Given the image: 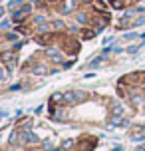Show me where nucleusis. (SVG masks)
<instances>
[{
	"mask_svg": "<svg viewBox=\"0 0 145 151\" xmlns=\"http://www.w3.org/2000/svg\"><path fill=\"white\" fill-rule=\"evenodd\" d=\"M30 4H26V6H22V10H18V12H14V14H12V20H14V22H22L24 18H26V16L30 14Z\"/></svg>",
	"mask_w": 145,
	"mask_h": 151,
	"instance_id": "1",
	"label": "nucleus"
},
{
	"mask_svg": "<svg viewBox=\"0 0 145 151\" xmlns=\"http://www.w3.org/2000/svg\"><path fill=\"white\" fill-rule=\"evenodd\" d=\"M82 98H84L82 91H68V93H64V101H68V104H74L76 99H82Z\"/></svg>",
	"mask_w": 145,
	"mask_h": 151,
	"instance_id": "2",
	"label": "nucleus"
},
{
	"mask_svg": "<svg viewBox=\"0 0 145 151\" xmlns=\"http://www.w3.org/2000/svg\"><path fill=\"white\" fill-rule=\"evenodd\" d=\"M106 62H107V52H106V54H101V56H98L95 60H92V62H90V68H92V70H95V68H99L101 64H106Z\"/></svg>",
	"mask_w": 145,
	"mask_h": 151,
	"instance_id": "3",
	"label": "nucleus"
},
{
	"mask_svg": "<svg viewBox=\"0 0 145 151\" xmlns=\"http://www.w3.org/2000/svg\"><path fill=\"white\" fill-rule=\"evenodd\" d=\"M93 6H95V10H99V12H106V6H103V2H99V0H93Z\"/></svg>",
	"mask_w": 145,
	"mask_h": 151,
	"instance_id": "4",
	"label": "nucleus"
},
{
	"mask_svg": "<svg viewBox=\"0 0 145 151\" xmlns=\"http://www.w3.org/2000/svg\"><path fill=\"white\" fill-rule=\"evenodd\" d=\"M24 139H26V141H32V143H34V141H38V137H36V135H28V133L24 135Z\"/></svg>",
	"mask_w": 145,
	"mask_h": 151,
	"instance_id": "5",
	"label": "nucleus"
},
{
	"mask_svg": "<svg viewBox=\"0 0 145 151\" xmlns=\"http://www.w3.org/2000/svg\"><path fill=\"white\" fill-rule=\"evenodd\" d=\"M111 6H113V8H121L123 2H121V0H111Z\"/></svg>",
	"mask_w": 145,
	"mask_h": 151,
	"instance_id": "6",
	"label": "nucleus"
},
{
	"mask_svg": "<svg viewBox=\"0 0 145 151\" xmlns=\"http://www.w3.org/2000/svg\"><path fill=\"white\" fill-rule=\"evenodd\" d=\"M16 141H18V133H12L10 135V143H16Z\"/></svg>",
	"mask_w": 145,
	"mask_h": 151,
	"instance_id": "7",
	"label": "nucleus"
},
{
	"mask_svg": "<svg viewBox=\"0 0 145 151\" xmlns=\"http://www.w3.org/2000/svg\"><path fill=\"white\" fill-rule=\"evenodd\" d=\"M84 38H85V40H90V38H93V32H90V30H88V32H84Z\"/></svg>",
	"mask_w": 145,
	"mask_h": 151,
	"instance_id": "8",
	"label": "nucleus"
},
{
	"mask_svg": "<svg viewBox=\"0 0 145 151\" xmlns=\"http://www.w3.org/2000/svg\"><path fill=\"white\" fill-rule=\"evenodd\" d=\"M135 151H145V147H137V149H135Z\"/></svg>",
	"mask_w": 145,
	"mask_h": 151,
	"instance_id": "9",
	"label": "nucleus"
},
{
	"mask_svg": "<svg viewBox=\"0 0 145 151\" xmlns=\"http://www.w3.org/2000/svg\"><path fill=\"white\" fill-rule=\"evenodd\" d=\"M44 2H48V4H50V2H56V0H44Z\"/></svg>",
	"mask_w": 145,
	"mask_h": 151,
	"instance_id": "10",
	"label": "nucleus"
},
{
	"mask_svg": "<svg viewBox=\"0 0 145 151\" xmlns=\"http://www.w3.org/2000/svg\"><path fill=\"white\" fill-rule=\"evenodd\" d=\"M2 12H4V10H2V8H0V16H2Z\"/></svg>",
	"mask_w": 145,
	"mask_h": 151,
	"instance_id": "11",
	"label": "nucleus"
}]
</instances>
